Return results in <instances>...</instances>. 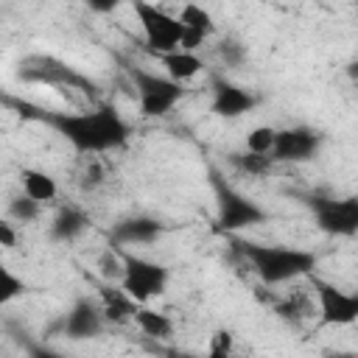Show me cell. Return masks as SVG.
Segmentation results:
<instances>
[{"instance_id": "cell-23", "label": "cell", "mask_w": 358, "mask_h": 358, "mask_svg": "<svg viewBox=\"0 0 358 358\" xmlns=\"http://www.w3.org/2000/svg\"><path fill=\"white\" fill-rule=\"evenodd\" d=\"M274 134H277L274 126H255V129L246 134V151L268 154L271 145H274Z\"/></svg>"}, {"instance_id": "cell-19", "label": "cell", "mask_w": 358, "mask_h": 358, "mask_svg": "<svg viewBox=\"0 0 358 358\" xmlns=\"http://www.w3.org/2000/svg\"><path fill=\"white\" fill-rule=\"evenodd\" d=\"M176 20H179L185 28L199 31V34H204V36H213V34H215V20H213V14H210L204 6H199V3H185Z\"/></svg>"}, {"instance_id": "cell-22", "label": "cell", "mask_w": 358, "mask_h": 358, "mask_svg": "<svg viewBox=\"0 0 358 358\" xmlns=\"http://www.w3.org/2000/svg\"><path fill=\"white\" fill-rule=\"evenodd\" d=\"M28 291V282L22 277H17L6 263H0V305H8L11 299L22 296Z\"/></svg>"}, {"instance_id": "cell-16", "label": "cell", "mask_w": 358, "mask_h": 358, "mask_svg": "<svg viewBox=\"0 0 358 358\" xmlns=\"http://www.w3.org/2000/svg\"><path fill=\"white\" fill-rule=\"evenodd\" d=\"M159 62H162V67H165V76H171L173 81H187V78H193L204 64H201V59L193 53V50H171V53H159L157 56Z\"/></svg>"}, {"instance_id": "cell-24", "label": "cell", "mask_w": 358, "mask_h": 358, "mask_svg": "<svg viewBox=\"0 0 358 358\" xmlns=\"http://www.w3.org/2000/svg\"><path fill=\"white\" fill-rule=\"evenodd\" d=\"M232 344H235V336H232L229 330H215V333L210 336L207 352H210L213 358H227V355L232 352Z\"/></svg>"}, {"instance_id": "cell-18", "label": "cell", "mask_w": 358, "mask_h": 358, "mask_svg": "<svg viewBox=\"0 0 358 358\" xmlns=\"http://www.w3.org/2000/svg\"><path fill=\"white\" fill-rule=\"evenodd\" d=\"M131 319L137 322V327L148 336V338H168L173 333V322L168 319V313H159V310H151V308H140L131 313Z\"/></svg>"}, {"instance_id": "cell-10", "label": "cell", "mask_w": 358, "mask_h": 358, "mask_svg": "<svg viewBox=\"0 0 358 358\" xmlns=\"http://www.w3.org/2000/svg\"><path fill=\"white\" fill-rule=\"evenodd\" d=\"M313 294L319 299V313H322V324H352L358 319V296L341 291L338 285L313 277V271L308 274Z\"/></svg>"}, {"instance_id": "cell-29", "label": "cell", "mask_w": 358, "mask_h": 358, "mask_svg": "<svg viewBox=\"0 0 358 358\" xmlns=\"http://www.w3.org/2000/svg\"><path fill=\"white\" fill-rule=\"evenodd\" d=\"M120 3H123V0H84V6H87L90 11H95V14H112Z\"/></svg>"}, {"instance_id": "cell-8", "label": "cell", "mask_w": 358, "mask_h": 358, "mask_svg": "<svg viewBox=\"0 0 358 358\" xmlns=\"http://www.w3.org/2000/svg\"><path fill=\"white\" fill-rule=\"evenodd\" d=\"M308 207L322 232L338 235V238H355L358 232V199L355 196H344V199L310 196Z\"/></svg>"}, {"instance_id": "cell-15", "label": "cell", "mask_w": 358, "mask_h": 358, "mask_svg": "<svg viewBox=\"0 0 358 358\" xmlns=\"http://www.w3.org/2000/svg\"><path fill=\"white\" fill-rule=\"evenodd\" d=\"M20 185H22V193L31 196L34 201L45 204V201H53L59 187H56V179L48 173V171H39V168H22L20 171Z\"/></svg>"}, {"instance_id": "cell-13", "label": "cell", "mask_w": 358, "mask_h": 358, "mask_svg": "<svg viewBox=\"0 0 358 358\" xmlns=\"http://www.w3.org/2000/svg\"><path fill=\"white\" fill-rule=\"evenodd\" d=\"M165 232V224L151 215H131L112 227L109 241L112 246H131V243H154Z\"/></svg>"}, {"instance_id": "cell-9", "label": "cell", "mask_w": 358, "mask_h": 358, "mask_svg": "<svg viewBox=\"0 0 358 358\" xmlns=\"http://www.w3.org/2000/svg\"><path fill=\"white\" fill-rule=\"evenodd\" d=\"M322 134L310 126H291V129H277L274 145H271V159L274 162H308L319 154L322 148Z\"/></svg>"}, {"instance_id": "cell-21", "label": "cell", "mask_w": 358, "mask_h": 358, "mask_svg": "<svg viewBox=\"0 0 358 358\" xmlns=\"http://www.w3.org/2000/svg\"><path fill=\"white\" fill-rule=\"evenodd\" d=\"M39 213H42V204L34 201V199L25 196V193H20V196H14V199L8 201V218L17 221V224H31V221L39 218Z\"/></svg>"}, {"instance_id": "cell-28", "label": "cell", "mask_w": 358, "mask_h": 358, "mask_svg": "<svg viewBox=\"0 0 358 358\" xmlns=\"http://www.w3.org/2000/svg\"><path fill=\"white\" fill-rule=\"evenodd\" d=\"M0 246L3 249H14L17 246V229L8 218H0Z\"/></svg>"}, {"instance_id": "cell-7", "label": "cell", "mask_w": 358, "mask_h": 358, "mask_svg": "<svg viewBox=\"0 0 358 358\" xmlns=\"http://www.w3.org/2000/svg\"><path fill=\"white\" fill-rule=\"evenodd\" d=\"M17 76H20L22 81H28V84L70 87V90H81V92H87V95H95V90H98L95 81H90L87 76L76 73L73 67H67V64H64L62 59H56V56H28V59L20 64Z\"/></svg>"}, {"instance_id": "cell-26", "label": "cell", "mask_w": 358, "mask_h": 358, "mask_svg": "<svg viewBox=\"0 0 358 358\" xmlns=\"http://www.w3.org/2000/svg\"><path fill=\"white\" fill-rule=\"evenodd\" d=\"M218 53H221V59H224L227 67H241V64L246 62V50H243V45H238V42H232V39L221 42Z\"/></svg>"}, {"instance_id": "cell-11", "label": "cell", "mask_w": 358, "mask_h": 358, "mask_svg": "<svg viewBox=\"0 0 358 358\" xmlns=\"http://www.w3.org/2000/svg\"><path fill=\"white\" fill-rule=\"evenodd\" d=\"M106 327L103 310L98 302H92L90 296H81L73 302V308L62 316L59 322V333L73 338V341H87V338H98Z\"/></svg>"}, {"instance_id": "cell-4", "label": "cell", "mask_w": 358, "mask_h": 358, "mask_svg": "<svg viewBox=\"0 0 358 358\" xmlns=\"http://www.w3.org/2000/svg\"><path fill=\"white\" fill-rule=\"evenodd\" d=\"M131 84L137 90V101H140V115L145 117H162L168 115L185 95L182 81H173L171 76H159L143 67H129Z\"/></svg>"}, {"instance_id": "cell-27", "label": "cell", "mask_w": 358, "mask_h": 358, "mask_svg": "<svg viewBox=\"0 0 358 358\" xmlns=\"http://www.w3.org/2000/svg\"><path fill=\"white\" fill-rule=\"evenodd\" d=\"M204 42H207V36H204V34H199V31H190V28H185V25H182L179 50H196V48H201Z\"/></svg>"}, {"instance_id": "cell-12", "label": "cell", "mask_w": 358, "mask_h": 358, "mask_svg": "<svg viewBox=\"0 0 358 358\" xmlns=\"http://www.w3.org/2000/svg\"><path fill=\"white\" fill-rule=\"evenodd\" d=\"M255 106H257V98L246 87L232 84L229 78H221V76L213 78V112L218 117H241Z\"/></svg>"}, {"instance_id": "cell-5", "label": "cell", "mask_w": 358, "mask_h": 358, "mask_svg": "<svg viewBox=\"0 0 358 358\" xmlns=\"http://www.w3.org/2000/svg\"><path fill=\"white\" fill-rule=\"evenodd\" d=\"M123 260V277H120V288L137 302H148L159 294H165L168 288V268L157 260L131 255V252H120Z\"/></svg>"}, {"instance_id": "cell-1", "label": "cell", "mask_w": 358, "mask_h": 358, "mask_svg": "<svg viewBox=\"0 0 358 358\" xmlns=\"http://www.w3.org/2000/svg\"><path fill=\"white\" fill-rule=\"evenodd\" d=\"M8 103L17 109L20 117H31V120L50 126L78 154L112 151L129 140V123L117 115L112 103H98L92 112H56V109H42V106H34L28 101H14V98H8Z\"/></svg>"}, {"instance_id": "cell-17", "label": "cell", "mask_w": 358, "mask_h": 358, "mask_svg": "<svg viewBox=\"0 0 358 358\" xmlns=\"http://www.w3.org/2000/svg\"><path fill=\"white\" fill-rule=\"evenodd\" d=\"M87 227H90V218L78 207H64L50 224V238L59 243H67V241H76Z\"/></svg>"}, {"instance_id": "cell-14", "label": "cell", "mask_w": 358, "mask_h": 358, "mask_svg": "<svg viewBox=\"0 0 358 358\" xmlns=\"http://www.w3.org/2000/svg\"><path fill=\"white\" fill-rule=\"evenodd\" d=\"M101 310L106 324H123L137 310V302L123 288H101Z\"/></svg>"}, {"instance_id": "cell-20", "label": "cell", "mask_w": 358, "mask_h": 358, "mask_svg": "<svg viewBox=\"0 0 358 358\" xmlns=\"http://www.w3.org/2000/svg\"><path fill=\"white\" fill-rule=\"evenodd\" d=\"M229 165H235L243 173L252 176H266L274 168L271 154H255V151H241V154H229Z\"/></svg>"}, {"instance_id": "cell-2", "label": "cell", "mask_w": 358, "mask_h": 358, "mask_svg": "<svg viewBox=\"0 0 358 358\" xmlns=\"http://www.w3.org/2000/svg\"><path fill=\"white\" fill-rule=\"evenodd\" d=\"M235 246L266 285H280L296 277H308L319 266V255L308 249L277 246V243L268 246V243H252V241H241Z\"/></svg>"}, {"instance_id": "cell-25", "label": "cell", "mask_w": 358, "mask_h": 358, "mask_svg": "<svg viewBox=\"0 0 358 358\" xmlns=\"http://www.w3.org/2000/svg\"><path fill=\"white\" fill-rule=\"evenodd\" d=\"M98 268H101V274H103L106 280H120V277H123V260H120V252H112V249L103 252Z\"/></svg>"}, {"instance_id": "cell-3", "label": "cell", "mask_w": 358, "mask_h": 358, "mask_svg": "<svg viewBox=\"0 0 358 358\" xmlns=\"http://www.w3.org/2000/svg\"><path fill=\"white\" fill-rule=\"evenodd\" d=\"M210 185L215 190V201H218V213H215V232H238V229H246V227H255V224H263L268 218V213L246 199L243 193H238L232 185H227L221 179L218 171H210Z\"/></svg>"}, {"instance_id": "cell-6", "label": "cell", "mask_w": 358, "mask_h": 358, "mask_svg": "<svg viewBox=\"0 0 358 358\" xmlns=\"http://www.w3.org/2000/svg\"><path fill=\"white\" fill-rule=\"evenodd\" d=\"M131 8L137 14V22L143 28V36H145V50H151L154 56L159 53H171L179 48V39H182V22L162 11L159 6L148 3V0H131Z\"/></svg>"}]
</instances>
